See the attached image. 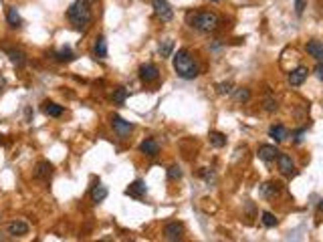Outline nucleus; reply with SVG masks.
<instances>
[{
  "label": "nucleus",
  "instance_id": "nucleus-23",
  "mask_svg": "<svg viewBox=\"0 0 323 242\" xmlns=\"http://www.w3.org/2000/svg\"><path fill=\"white\" fill-rule=\"evenodd\" d=\"M208 140H210V146H212V148H224V146H226V136L220 134V132H210Z\"/></svg>",
  "mask_w": 323,
  "mask_h": 242
},
{
  "label": "nucleus",
  "instance_id": "nucleus-13",
  "mask_svg": "<svg viewBox=\"0 0 323 242\" xmlns=\"http://www.w3.org/2000/svg\"><path fill=\"white\" fill-rule=\"evenodd\" d=\"M277 156H279V150H277L275 146L265 144V146H261V148H259V158H261L263 162H267V164L275 162V160H277Z\"/></svg>",
  "mask_w": 323,
  "mask_h": 242
},
{
  "label": "nucleus",
  "instance_id": "nucleus-8",
  "mask_svg": "<svg viewBox=\"0 0 323 242\" xmlns=\"http://www.w3.org/2000/svg\"><path fill=\"white\" fill-rule=\"evenodd\" d=\"M277 166H279V172H281L283 176H293V174H295V164H293L291 156H287V154H281V152H279V156H277Z\"/></svg>",
  "mask_w": 323,
  "mask_h": 242
},
{
  "label": "nucleus",
  "instance_id": "nucleus-7",
  "mask_svg": "<svg viewBox=\"0 0 323 242\" xmlns=\"http://www.w3.org/2000/svg\"><path fill=\"white\" fill-rule=\"evenodd\" d=\"M307 77H309V69L305 65H301V67H297L295 71L289 73V85L291 87H301L307 81Z\"/></svg>",
  "mask_w": 323,
  "mask_h": 242
},
{
  "label": "nucleus",
  "instance_id": "nucleus-10",
  "mask_svg": "<svg viewBox=\"0 0 323 242\" xmlns=\"http://www.w3.org/2000/svg\"><path fill=\"white\" fill-rule=\"evenodd\" d=\"M139 152L145 154L147 158H155V156L159 154V144H157L155 140L147 138V140H143V142L139 144Z\"/></svg>",
  "mask_w": 323,
  "mask_h": 242
},
{
  "label": "nucleus",
  "instance_id": "nucleus-11",
  "mask_svg": "<svg viewBox=\"0 0 323 242\" xmlns=\"http://www.w3.org/2000/svg\"><path fill=\"white\" fill-rule=\"evenodd\" d=\"M7 232L11 234V236H27L29 234V224L27 222H23V220H13L9 226H7Z\"/></svg>",
  "mask_w": 323,
  "mask_h": 242
},
{
  "label": "nucleus",
  "instance_id": "nucleus-6",
  "mask_svg": "<svg viewBox=\"0 0 323 242\" xmlns=\"http://www.w3.org/2000/svg\"><path fill=\"white\" fill-rule=\"evenodd\" d=\"M139 79L143 83H155L159 79V69L153 63H145L139 67Z\"/></svg>",
  "mask_w": 323,
  "mask_h": 242
},
{
  "label": "nucleus",
  "instance_id": "nucleus-36",
  "mask_svg": "<svg viewBox=\"0 0 323 242\" xmlns=\"http://www.w3.org/2000/svg\"><path fill=\"white\" fill-rule=\"evenodd\" d=\"M0 240H3V236H0Z\"/></svg>",
  "mask_w": 323,
  "mask_h": 242
},
{
  "label": "nucleus",
  "instance_id": "nucleus-3",
  "mask_svg": "<svg viewBox=\"0 0 323 242\" xmlns=\"http://www.w3.org/2000/svg\"><path fill=\"white\" fill-rule=\"evenodd\" d=\"M188 25L200 33H212L220 25V17L212 11H196L188 15Z\"/></svg>",
  "mask_w": 323,
  "mask_h": 242
},
{
  "label": "nucleus",
  "instance_id": "nucleus-30",
  "mask_svg": "<svg viewBox=\"0 0 323 242\" xmlns=\"http://www.w3.org/2000/svg\"><path fill=\"white\" fill-rule=\"evenodd\" d=\"M277 107H279V105H277V101H275L273 97H267V99H265V103H263V109H265L267 113L277 111Z\"/></svg>",
  "mask_w": 323,
  "mask_h": 242
},
{
  "label": "nucleus",
  "instance_id": "nucleus-9",
  "mask_svg": "<svg viewBox=\"0 0 323 242\" xmlns=\"http://www.w3.org/2000/svg\"><path fill=\"white\" fill-rule=\"evenodd\" d=\"M184 236V224L180 222H170L164 228V238L166 240H180Z\"/></svg>",
  "mask_w": 323,
  "mask_h": 242
},
{
  "label": "nucleus",
  "instance_id": "nucleus-20",
  "mask_svg": "<svg viewBox=\"0 0 323 242\" xmlns=\"http://www.w3.org/2000/svg\"><path fill=\"white\" fill-rule=\"evenodd\" d=\"M93 53H95V57H99V59H105V57H107V41H105V37H97V41H95V45H93Z\"/></svg>",
  "mask_w": 323,
  "mask_h": 242
},
{
  "label": "nucleus",
  "instance_id": "nucleus-26",
  "mask_svg": "<svg viewBox=\"0 0 323 242\" xmlns=\"http://www.w3.org/2000/svg\"><path fill=\"white\" fill-rule=\"evenodd\" d=\"M125 99H127V89H125V87H119V89L113 91V101H115L117 105H123Z\"/></svg>",
  "mask_w": 323,
  "mask_h": 242
},
{
  "label": "nucleus",
  "instance_id": "nucleus-4",
  "mask_svg": "<svg viewBox=\"0 0 323 242\" xmlns=\"http://www.w3.org/2000/svg\"><path fill=\"white\" fill-rule=\"evenodd\" d=\"M151 7H153V13H155V17L159 21L170 23L174 19V11H172L168 0H151Z\"/></svg>",
  "mask_w": 323,
  "mask_h": 242
},
{
  "label": "nucleus",
  "instance_id": "nucleus-31",
  "mask_svg": "<svg viewBox=\"0 0 323 242\" xmlns=\"http://www.w3.org/2000/svg\"><path fill=\"white\" fill-rule=\"evenodd\" d=\"M216 91H218L220 95H228V93L232 91V85H230V83H218V85H216Z\"/></svg>",
  "mask_w": 323,
  "mask_h": 242
},
{
  "label": "nucleus",
  "instance_id": "nucleus-24",
  "mask_svg": "<svg viewBox=\"0 0 323 242\" xmlns=\"http://www.w3.org/2000/svg\"><path fill=\"white\" fill-rule=\"evenodd\" d=\"M55 59H57L59 63H71V61L75 59V55H73V51H71L69 47H65V49H61V51L55 53Z\"/></svg>",
  "mask_w": 323,
  "mask_h": 242
},
{
  "label": "nucleus",
  "instance_id": "nucleus-32",
  "mask_svg": "<svg viewBox=\"0 0 323 242\" xmlns=\"http://www.w3.org/2000/svg\"><path fill=\"white\" fill-rule=\"evenodd\" d=\"M305 7H307L305 0H295V13H297V15H301V13L305 11Z\"/></svg>",
  "mask_w": 323,
  "mask_h": 242
},
{
  "label": "nucleus",
  "instance_id": "nucleus-1",
  "mask_svg": "<svg viewBox=\"0 0 323 242\" xmlns=\"http://www.w3.org/2000/svg\"><path fill=\"white\" fill-rule=\"evenodd\" d=\"M172 65H174L176 75L180 79H184V81H192V79H196L200 75V67H198L196 59L186 49H180L178 53L172 55Z\"/></svg>",
  "mask_w": 323,
  "mask_h": 242
},
{
  "label": "nucleus",
  "instance_id": "nucleus-19",
  "mask_svg": "<svg viewBox=\"0 0 323 242\" xmlns=\"http://www.w3.org/2000/svg\"><path fill=\"white\" fill-rule=\"evenodd\" d=\"M279 192H281V188H279V184H273V182H267V184H263V186H261V194H263L265 198H269V200H273L275 196H279Z\"/></svg>",
  "mask_w": 323,
  "mask_h": 242
},
{
  "label": "nucleus",
  "instance_id": "nucleus-34",
  "mask_svg": "<svg viewBox=\"0 0 323 242\" xmlns=\"http://www.w3.org/2000/svg\"><path fill=\"white\" fill-rule=\"evenodd\" d=\"M87 3H89V5H93V3H97V0H87Z\"/></svg>",
  "mask_w": 323,
  "mask_h": 242
},
{
  "label": "nucleus",
  "instance_id": "nucleus-18",
  "mask_svg": "<svg viewBox=\"0 0 323 242\" xmlns=\"http://www.w3.org/2000/svg\"><path fill=\"white\" fill-rule=\"evenodd\" d=\"M269 138H273L277 144H281V142H285V140L289 138V132H287V128H285V126H271V130H269Z\"/></svg>",
  "mask_w": 323,
  "mask_h": 242
},
{
  "label": "nucleus",
  "instance_id": "nucleus-29",
  "mask_svg": "<svg viewBox=\"0 0 323 242\" xmlns=\"http://www.w3.org/2000/svg\"><path fill=\"white\" fill-rule=\"evenodd\" d=\"M180 178H182V168H180V166H170V168H168V180L176 182V180H180Z\"/></svg>",
  "mask_w": 323,
  "mask_h": 242
},
{
  "label": "nucleus",
  "instance_id": "nucleus-27",
  "mask_svg": "<svg viewBox=\"0 0 323 242\" xmlns=\"http://www.w3.org/2000/svg\"><path fill=\"white\" fill-rule=\"evenodd\" d=\"M249 99H251V91H249V89L240 87V89H236V91H234V101H238V103H247Z\"/></svg>",
  "mask_w": 323,
  "mask_h": 242
},
{
  "label": "nucleus",
  "instance_id": "nucleus-25",
  "mask_svg": "<svg viewBox=\"0 0 323 242\" xmlns=\"http://www.w3.org/2000/svg\"><path fill=\"white\" fill-rule=\"evenodd\" d=\"M172 51H174V41L172 39H166V41L159 43V55L162 57H170Z\"/></svg>",
  "mask_w": 323,
  "mask_h": 242
},
{
  "label": "nucleus",
  "instance_id": "nucleus-5",
  "mask_svg": "<svg viewBox=\"0 0 323 242\" xmlns=\"http://www.w3.org/2000/svg\"><path fill=\"white\" fill-rule=\"evenodd\" d=\"M111 128H113V132H115L119 138H127V136L133 132V126L129 124V121H125L123 117H119V115H113V117H111Z\"/></svg>",
  "mask_w": 323,
  "mask_h": 242
},
{
  "label": "nucleus",
  "instance_id": "nucleus-21",
  "mask_svg": "<svg viewBox=\"0 0 323 242\" xmlns=\"http://www.w3.org/2000/svg\"><path fill=\"white\" fill-rule=\"evenodd\" d=\"M105 198H107V188L101 186V184H95V186L91 188V200H93L95 204H99V202H103Z\"/></svg>",
  "mask_w": 323,
  "mask_h": 242
},
{
  "label": "nucleus",
  "instance_id": "nucleus-28",
  "mask_svg": "<svg viewBox=\"0 0 323 242\" xmlns=\"http://www.w3.org/2000/svg\"><path fill=\"white\" fill-rule=\"evenodd\" d=\"M261 222H263L267 228H273V226H277V216H275V214H271V212H263Z\"/></svg>",
  "mask_w": 323,
  "mask_h": 242
},
{
  "label": "nucleus",
  "instance_id": "nucleus-22",
  "mask_svg": "<svg viewBox=\"0 0 323 242\" xmlns=\"http://www.w3.org/2000/svg\"><path fill=\"white\" fill-rule=\"evenodd\" d=\"M7 21H9V25H11L13 29L23 27V19H21V15H19L17 9H9V11H7Z\"/></svg>",
  "mask_w": 323,
  "mask_h": 242
},
{
  "label": "nucleus",
  "instance_id": "nucleus-2",
  "mask_svg": "<svg viewBox=\"0 0 323 242\" xmlns=\"http://www.w3.org/2000/svg\"><path fill=\"white\" fill-rule=\"evenodd\" d=\"M89 7H91V5L87 3V0H75V3L71 5V9H69L67 17H69V21H71L73 29H77V31H85V29L91 25L93 15H91V9H89Z\"/></svg>",
  "mask_w": 323,
  "mask_h": 242
},
{
  "label": "nucleus",
  "instance_id": "nucleus-14",
  "mask_svg": "<svg viewBox=\"0 0 323 242\" xmlns=\"http://www.w3.org/2000/svg\"><path fill=\"white\" fill-rule=\"evenodd\" d=\"M51 176H53V164L47 162V160L39 162V164H37V170H35V178H37V180H49Z\"/></svg>",
  "mask_w": 323,
  "mask_h": 242
},
{
  "label": "nucleus",
  "instance_id": "nucleus-12",
  "mask_svg": "<svg viewBox=\"0 0 323 242\" xmlns=\"http://www.w3.org/2000/svg\"><path fill=\"white\" fill-rule=\"evenodd\" d=\"M41 111H43L47 117H61V115L65 113L63 105H57L55 101H43V105H41Z\"/></svg>",
  "mask_w": 323,
  "mask_h": 242
},
{
  "label": "nucleus",
  "instance_id": "nucleus-16",
  "mask_svg": "<svg viewBox=\"0 0 323 242\" xmlns=\"http://www.w3.org/2000/svg\"><path fill=\"white\" fill-rule=\"evenodd\" d=\"M305 49H307V53H309L317 63H321V59H323V45H321V41H309V43L305 45Z\"/></svg>",
  "mask_w": 323,
  "mask_h": 242
},
{
  "label": "nucleus",
  "instance_id": "nucleus-35",
  "mask_svg": "<svg viewBox=\"0 0 323 242\" xmlns=\"http://www.w3.org/2000/svg\"><path fill=\"white\" fill-rule=\"evenodd\" d=\"M212 3H218V0H212Z\"/></svg>",
  "mask_w": 323,
  "mask_h": 242
},
{
  "label": "nucleus",
  "instance_id": "nucleus-33",
  "mask_svg": "<svg viewBox=\"0 0 323 242\" xmlns=\"http://www.w3.org/2000/svg\"><path fill=\"white\" fill-rule=\"evenodd\" d=\"M315 75H317V79H319V81L323 79V67H321V63H317V67H315Z\"/></svg>",
  "mask_w": 323,
  "mask_h": 242
},
{
  "label": "nucleus",
  "instance_id": "nucleus-15",
  "mask_svg": "<svg viewBox=\"0 0 323 242\" xmlns=\"http://www.w3.org/2000/svg\"><path fill=\"white\" fill-rule=\"evenodd\" d=\"M7 57H9V61L15 65V67H25L27 65V55L23 53V51H19V49H9L7 51Z\"/></svg>",
  "mask_w": 323,
  "mask_h": 242
},
{
  "label": "nucleus",
  "instance_id": "nucleus-17",
  "mask_svg": "<svg viewBox=\"0 0 323 242\" xmlns=\"http://www.w3.org/2000/svg\"><path fill=\"white\" fill-rule=\"evenodd\" d=\"M125 194H127L129 198H135V200H139V198L145 194V184H143L141 180H135L133 184H129V188L125 190Z\"/></svg>",
  "mask_w": 323,
  "mask_h": 242
}]
</instances>
